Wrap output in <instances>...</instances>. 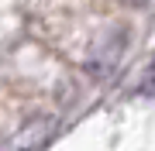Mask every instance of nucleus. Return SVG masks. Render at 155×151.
Returning <instances> with one entry per match:
<instances>
[{
  "label": "nucleus",
  "mask_w": 155,
  "mask_h": 151,
  "mask_svg": "<svg viewBox=\"0 0 155 151\" xmlns=\"http://www.w3.org/2000/svg\"><path fill=\"white\" fill-rule=\"evenodd\" d=\"M145 93H148V96H155V62L148 65V76H145Z\"/></svg>",
  "instance_id": "nucleus-1"
},
{
  "label": "nucleus",
  "mask_w": 155,
  "mask_h": 151,
  "mask_svg": "<svg viewBox=\"0 0 155 151\" xmlns=\"http://www.w3.org/2000/svg\"><path fill=\"white\" fill-rule=\"evenodd\" d=\"M127 4H131V7H145L148 0H127Z\"/></svg>",
  "instance_id": "nucleus-2"
}]
</instances>
